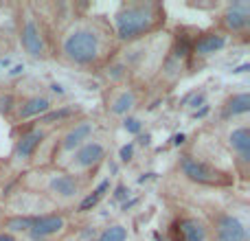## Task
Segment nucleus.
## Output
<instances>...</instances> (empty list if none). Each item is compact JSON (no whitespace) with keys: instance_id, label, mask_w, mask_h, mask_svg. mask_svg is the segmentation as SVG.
Masks as SVG:
<instances>
[{"instance_id":"1","label":"nucleus","mask_w":250,"mask_h":241,"mask_svg":"<svg viewBox=\"0 0 250 241\" xmlns=\"http://www.w3.org/2000/svg\"><path fill=\"white\" fill-rule=\"evenodd\" d=\"M119 53L114 31L105 16L73 18L60 31L55 42V55L60 61L79 70L105 68Z\"/></svg>"},{"instance_id":"2","label":"nucleus","mask_w":250,"mask_h":241,"mask_svg":"<svg viewBox=\"0 0 250 241\" xmlns=\"http://www.w3.org/2000/svg\"><path fill=\"white\" fill-rule=\"evenodd\" d=\"M112 31L119 46H132L147 38L163 33L167 24L165 4L154 0H127L117 7L112 16Z\"/></svg>"},{"instance_id":"3","label":"nucleus","mask_w":250,"mask_h":241,"mask_svg":"<svg viewBox=\"0 0 250 241\" xmlns=\"http://www.w3.org/2000/svg\"><path fill=\"white\" fill-rule=\"evenodd\" d=\"M18 42L31 60L46 61L55 55L53 35L44 24L42 13L33 4H22L18 11Z\"/></svg>"},{"instance_id":"4","label":"nucleus","mask_w":250,"mask_h":241,"mask_svg":"<svg viewBox=\"0 0 250 241\" xmlns=\"http://www.w3.org/2000/svg\"><path fill=\"white\" fill-rule=\"evenodd\" d=\"M88 180L70 176L64 169H42L38 173V191H44V200L48 202H55L60 206H70V204H77L82 200V195L86 193Z\"/></svg>"},{"instance_id":"5","label":"nucleus","mask_w":250,"mask_h":241,"mask_svg":"<svg viewBox=\"0 0 250 241\" xmlns=\"http://www.w3.org/2000/svg\"><path fill=\"white\" fill-rule=\"evenodd\" d=\"M178 171L182 173V178H187L189 182L200 186H211V189H229L235 184L233 171L217 167V164L208 162V160L200 158L193 154H182L178 158Z\"/></svg>"},{"instance_id":"6","label":"nucleus","mask_w":250,"mask_h":241,"mask_svg":"<svg viewBox=\"0 0 250 241\" xmlns=\"http://www.w3.org/2000/svg\"><path fill=\"white\" fill-rule=\"evenodd\" d=\"M110 154V142L104 136H95L88 142H83L75 154H70V158L64 162V171H68L70 176L82 178V180H90L99 167L108 160Z\"/></svg>"},{"instance_id":"7","label":"nucleus","mask_w":250,"mask_h":241,"mask_svg":"<svg viewBox=\"0 0 250 241\" xmlns=\"http://www.w3.org/2000/svg\"><path fill=\"white\" fill-rule=\"evenodd\" d=\"M97 129H99L97 120L86 119V117H82V119L73 120V123H68L64 127V132L60 134L57 142H55V151H53V164H55L57 169H62L66 160L70 158V154H75V151H77L79 147L83 145V142H88L90 138L97 136Z\"/></svg>"},{"instance_id":"8","label":"nucleus","mask_w":250,"mask_h":241,"mask_svg":"<svg viewBox=\"0 0 250 241\" xmlns=\"http://www.w3.org/2000/svg\"><path fill=\"white\" fill-rule=\"evenodd\" d=\"M70 233V221L68 215L62 211L53 213H35L33 224H31L29 233L24 239L29 241H62Z\"/></svg>"},{"instance_id":"9","label":"nucleus","mask_w":250,"mask_h":241,"mask_svg":"<svg viewBox=\"0 0 250 241\" xmlns=\"http://www.w3.org/2000/svg\"><path fill=\"white\" fill-rule=\"evenodd\" d=\"M213 241H248V224L230 211H217L208 217Z\"/></svg>"},{"instance_id":"10","label":"nucleus","mask_w":250,"mask_h":241,"mask_svg":"<svg viewBox=\"0 0 250 241\" xmlns=\"http://www.w3.org/2000/svg\"><path fill=\"white\" fill-rule=\"evenodd\" d=\"M217 31L224 35H246L250 31V2L237 0V2L222 4V11L217 13Z\"/></svg>"},{"instance_id":"11","label":"nucleus","mask_w":250,"mask_h":241,"mask_svg":"<svg viewBox=\"0 0 250 241\" xmlns=\"http://www.w3.org/2000/svg\"><path fill=\"white\" fill-rule=\"evenodd\" d=\"M169 233H171V241H213L207 217L195 213H178Z\"/></svg>"},{"instance_id":"12","label":"nucleus","mask_w":250,"mask_h":241,"mask_svg":"<svg viewBox=\"0 0 250 241\" xmlns=\"http://www.w3.org/2000/svg\"><path fill=\"white\" fill-rule=\"evenodd\" d=\"M48 138V129L46 127H40V125H33L29 127L26 132H22L18 136V141L13 142V149H11V162L16 167H26L35 160V156L40 154V149L44 147Z\"/></svg>"},{"instance_id":"13","label":"nucleus","mask_w":250,"mask_h":241,"mask_svg":"<svg viewBox=\"0 0 250 241\" xmlns=\"http://www.w3.org/2000/svg\"><path fill=\"white\" fill-rule=\"evenodd\" d=\"M224 145H226V149H229V154L233 156L235 169H239V173L246 178L248 167H250V127H248V123L233 125L224 136Z\"/></svg>"},{"instance_id":"14","label":"nucleus","mask_w":250,"mask_h":241,"mask_svg":"<svg viewBox=\"0 0 250 241\" xmlns=\"http://www.w3.org/2000/svg\"><path fill=\"white\" fill-rule=\"evenodd\" d=\"M229 46V35H224L217 29H208V31H200L191 42V57L195 60H207L213 57L217 53H222Z\"/></svg>"},{"instance_id":"15","label":"nucleus","mask_w":250,"mask_h":241,"mask_svg":"<svg viewBox=\"0 0 250 241\" xmlns=\"http://www.w3.org/2000/svg\"><path fill=\"white\" fill-rule=\"evenodd\" d=\"M138 99H141V95H138V90L132 86L112 88L108 99H105V110H108V114H112V117L125 119V117H129V112L138 105Z\"/></svg>"},{"instance_id":"16","label":"nucleus","mask_w":250,"mask_h":241,"mask_svg":"<svg viewBox=\"0 0 250 241\" xmlns=\"http://www.w3.org/2000/svg\"><path fill=\"white\" fill-rule=\"evenodd\" d=\"M55 105H53V101L48 99L46 95H33V97H26V99L18 101L16 103V110H13V120L16 123H24V120H31L35 119L38 120L40 117H44V114L48 112V110H53Z\"/></svg>"},{"instance_id":"17","label":"nucleus","mask_w":250,"mask_h":241,"mask_svg":"<svg viewBox=\"0 0 250 241\" xmlns=\"http://www.w3.org/2000/svg\"><path fill=\"white\" fill-rule=\"evenodd\" d=\"M110 191H112V178H104V180H101L99 184L95 186V189L86 191V193L82 195V200L75 204V211H77V213H90V211H95V208L101 204V200H104L105 195L110 193Z\"/></svg>"},{"instance_id":"18","label":"nucleus","mask_w":250,"mask_h":241,"mask_svg":"<svg viewBox=\"0 0 250 241\" xmlns=\"http://www.w3.org/2000/svg\"><path fill=\"white\" fill-rule=\"evenodd\" d=\"M248 110H250V95H248V90L233 92V95L224 101V105H222V119H224V120H233V119H239V117H246Z\"/></svg>"},{"instance_id":"19","label":"nucleus","mask_w":250,"mask_h":241,"mask_svg":"<svg viewBox=\"0 0 250 241\" xmlns=\"http://www.w3.org/2000/svg\"><path fill=\"white\" fill-rule=\"evenodd\" d=\"M79 114H82V108L79 105H62V108H53V110H48L44 117H40L38 119V123L35 125H40V127H46V129H51L53 125H62V123H70L73 119H77Z\"/></svg>"},{"instance_id":"20","label":"nucleus","mask_w":250,"mask_h":241,"mask_svg":"<svg viewBox=\"0 0 250 241\" xmlns=\"http://www.w3.org/2000/svg\"><path fill=\"white\" fill-rule=\"evenodd\" d=\"M97 239L99 241H127L129 239V228L125 224L114 221V224H108L105 228H101L99 233H97Z\"/></svg>"},{"instance_id":"21","label":"nucleus","mask_w":250,"mask_h":241,"mask_svg":"<svg viewBox=\"0 0 250 241\" xmlns=\"http://www.w3.org/2000/svg\"><path fill=\"white\" fill-rule=\"evenodd\" d=\"M123 129L127 134H132V136H138V134H143V120L129 114V117L123 119Z\"/></svg>"},{"instance_id":"22","label":"nucleus","mask_w":250,"mask_h":241,"mask_svg":"<svg viewBox=\"0 0 250 241\" xmlns=\"http://www.w3.org/2000/svg\"><path fill=\"white\" fill-rule=\"evenodd\" d=\"M132 195V191H129L127 184H123V182H119L117 186H112V200L114 202H127V198Z\"/></svg>"},{"instance_id":"23","label":"nucleus","mask_w":250,"mask_h":241,"mask_svg":"<svg viewBox=\"0 0 250 241\" xmlns=\"http://www.w3.org/2000/svg\"><path fill=\"white\" fill-rule=\"evenodd\" d=\"M132 158H134V142H127V145H123L119 149V160L121 162H132Z\"/></svg>"},{"instance_id":"24","label":"nucleus","mask_w":250,"mask_h":241,"mask_svg":"<svg viewBox=\"0 0 250 241\" xmlns=\"http://www.w3.org/2000/svg\"><path fill=\"white\" fill-rule=\"evenodd\" d=\"M185 142H187V134H176V136L171 138L173 147H180V145H185Z\"/></svg>"},{"instance_id":"25","label":"nucleus","mask_w":250,"mask_h":241,"mask_svg":"<svg viewBox=\"0 0 250 241\" xmlns=\"http://www.w3.org/2000/svg\"><path fill=\"white\" fill-rule=\"evenodd\" d=\"M0 241H20V237H16V235L7 233V230H0Z\"/></svg>"},{"instance_id":"26","label":"nucleus","mask_w":250,"mask_h":241,"mask_svg":"<svg viewBox=\"0 0 250 241\" xmlns=\"http://www.w3.org/2000/svg\"><path fill=\"white\" fill-rule=\"evenodd\" d=\"M208 112H211V108H208V105H202L200 110H195L193 112V119H202V117H207Z\"/></svg>"},{"instance_id":"27","label":"nucleus","mask_w":250,"mask_h":241,"mask_svg":"<svg viewBox=\"0 0 250 241\" xmlns=\"http://www.w3.org/2000/svg\"><path fill=\"white\" fill-rule=\"evenodd\" d=\"M248 68H250L248 64H242V66H237V68H233V73H235V75H239V73H246Z\"/></svg>"},{"instance_id":"28","label":"nucleus","mask_w":250,"mask_h":241,"mask_svg":"<svg viewBox=\"0 0 250 241\" xmlns=\"http://www.w3.org/2000/svg\"><path fill=\"white\" fill-rule=\"evenodd\" d=\"M51 90H53V92H57V95H64V86H60V83H53Z\"/></svg>"},{"instance_id":"29","label":"nucleus","mask_w":250,"mask_h":241,"mask_svg":"<svg viewBox=\"0 0 250 241\" xmlns=\"http://www.w3.org/2000/svg\"><path fill=\"white\" fill-rule=\"evenodd\" d=\"M138 136H141V145H149V141H151L149 134H138Z\"/></svg>"},{"instance_id":"30","label":"nucleus","mask_w":250,"mask_h":241,"mask_svg":"<svg viewBox=\"0 0 250 241\" xmlns=\"http://www.w3.org/2000/svg\"><path fill=\"white\" fill-rule=\"evenodd\" d=\"M90 241H99V239H97V237H95V239H90Z\"/></svg>"}]
</instances>
